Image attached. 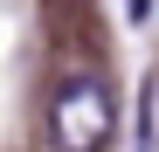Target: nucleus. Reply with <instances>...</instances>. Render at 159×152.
<instances>
[{
	"instance_id": "nucleus-1",
	"label": "nucleus",
	"mask_w": 159,
	"mask_h": 152,
	"mask_svg": "<svg viewBox=\"0 0 159 152\" xmlns=\"http://www.w3.org/2000/svg\"><path fill=\"white\" fill-rule=\"evenodd\" d=\"M111 83L97 69H69L56 90H48V145L56 152H104L111 145Z\"/></svg>"
},
{
	"instance_id": "nucleus-2",
	"label": "nucleus",
	"mask_w": 159,
	"mask_h": 152,
	"mask_svg": "<svg viewBox=\"0 0 159 152\" xmlns=\"http://www.w3.org/2000/svg\"><path fill=\"white\" fill-rule=\"evenodd\" d=\"M125 7H131V14H152V7H145V0H125Z\"/></svg>"
}]
</instances>
